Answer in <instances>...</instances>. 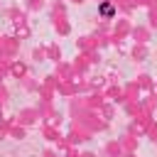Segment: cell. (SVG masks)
I'll return each mask as SVG.
<instances>
[{"mask_svg":"<svg viewBox=\"0 0 157 157\" xmlns=\"http://www.w3.org/2000/svg\"><path fill=\"white\" fill-rule=\"evenodd\" d=\"M101 12H103V15H110L113 10H110V5H103V7H101Z\"/></svg>","mask_w":157,"mask_h":157,"instance_id":"1","label":"cell"}]
</instances>
